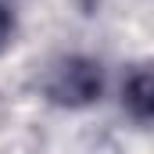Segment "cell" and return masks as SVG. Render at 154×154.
<instances>
[{"label":"cell","instance_id":"1","mask_svg":"<svg viewBox=\"0 0 154 154\" xmlns=\"http://www.w3.org/2000/svg\"><path fill=\"white\" fill-rule=\"evenodd\" d=\"M47 93L65 104H82L100 93V68L90 61H65L54 68V79L47 82Z\"/></svg>","mask_w":154,"mask_h":154},{"label":"cell","instance_id":"2","mask_svg":"<svg viewBox=\"0 0 154 154\" xmlns=\"http://www.w3.org/2000/svg\"><path fill=\"white\" fill-rule=\"evenodd\" d=\"M122 108H129V115L140 122L154 118V65H140L129 72L122 86Z\"/></svg>","mask_w":154,"mask_h":154},{"label":"cell","instance_id":"3","mask_svg":"<svg viewBox=\"0 0 154 154\" xmlns=\"http://www.w3.org/2000/svg\"><path fill=\"white\" fill-rule=\"evenodd\" d=\"M14 36V0H0V47Z\"/></svg>","mask_w":154,"mask_h":154}]
</instances>
